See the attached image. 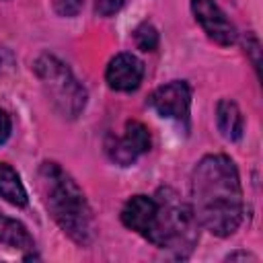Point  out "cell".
<instances>
[{"label": "cell", "instance_id": "1", "mask_svg": "<svg viewBox=\"0 0 263 263\" xmlns=\"http://www.w3.org/2000/svg\"><path fill=\"white\" fill-rule=\"evenodd\" d=\"M191 210L216 236H230L242 222V189L234 160L226 154L203 156L191 173Z\"/></svg>", "mask_w": 263, "mask_h": 263}, {"label": "cell", "instance_id": "2", "mask_svg": "<svg viewBox=\"0 0 263 263\" xmlns=\"http://www.w3.org/2000/svg\"><path fill=\"white\" fill-rule=\"evenodd\" d=\"M39 187L55 224L80 247L95 240V218L78 183L55 162L39 166Z\"/></svg>", "mask_w": 263, "mask_h": 263}, {"label": "cell", "instance_id": "3", "mask_svg": "<svg viewBox=\"0 0 263 263\" xmlns=\"http://www.w3.org/2000/svg\"><path fill=\"white\" fill-rule=\"evenodd\" d=\"M158 214H156V228L152 236V245L158 249L171 251L175 257H187L197 242V218L191 210V203L183 201L173 189L164 187L158 189L154 195Z\"/></svg>", "mask_w": 263, "mask_h": 263}, {"label": "cell", "instance_id": "4", "mask_svg": "<svg viewBox=\"0 0 263 263\" xmlns=\"http://www.w3.org/2000/svg\"><path fill=\"white\" fill-rule=\"evenodd\" d=\"M33 70L41 80L53 109L68 119L78 117L86 105V90L74 78L70 68L55 55L41 53L33 62Z\"/></svg>", "mask_w": 263, "mask_h": 263}, {"label": "cell", "instance_id": "5", "mask_svg": "<svg viewBox=\"0 0 263 263\" xmlns=\"http://www.w3.org/2000/svg\"><path fill=\"white\" fill-rule=\"evenodd\" d=\"M191 12L203 33L218 45H234L236 43V29L226 16V12L214 0H191Z\"/></svg>", "mask_w": 263, "mask_h": 263}, {"label": "cell", "instance_id": "6", "mask_svg": "<svg viewBox=\"0 0 263 263\" xmlns=\"http://www.w3.org/2000/svg\"><path fill=\"white\" fill-rule=\"evenodd\" d=\"M150 107L166 119L177 121H189V109H191V88L185 80H173L168 84L158 86L150 95Z\"/></svg>", "mask_w": 263, "mask_h": 263}, {"label": "cell", "instance_id": "7", "mask_svg": "<svg viewBox=\"0 0 263 263\" xmlns=\"http://www.w3.org/2000/svg\"><path fill=\"white\" fill-rule=\"evenodd\" d=\"M150 146H152V140H150L148 127L140 121H127L123 136L107 142V152L113 162L121 166H129L136 162L140 154L148 152Z\"/></svg>", "mask_w": 263, "mask_h": 263}, {"label": "cell", "instance_id": "8", "mask_svg": "<svg viewBox=\"0 0 263 263\" xmlns=\"http://www.w3.org/2000/svg\"><path fill=\"white\" fill-rule=\"evenodd\" d=\"M156 214H158V205L154 197L132 195L121 208V222L129 230L144 236L146 240H152L156 228Z\"/></svg>", "mask_w": 263, "mask_h": 263}, {"label": "cell", "instance_id": "9", "mask_svg": "<svg viewBox=\"0 0 263 263\" xmlns=\"http://www.w3.org/2000/svg\"><path fill=\"white\" fill-rule=\"evenodd\" d=\"M144 78V64L140 58H136L134 53H117L115 58H111V62L107 64L105 70V80L109 84V88L119 90V92H132L140 86Z\"/></svg>", "mask_w": 263, "mask_h": 263}, {"label": "cell", "instance_id": "10", "mask_svg": "<svg viewBox=\"0 0 263 263\" xmlns=\"http://www.w3.org/2000/svg\"><path fill=\"white\" fill-rule=\"evenodd\" d=\"M216 125L222 138L228 142H236L242 138L245 132V117L240 107L232 99H220L216 105Z\"/></svg>", "mask_w": 263, "mask_h": 263}, {"label": "cell", "instance_id": "11", "mask_svg": "<svg viewBox=\"0 0 263 263\" xmlns=\"http://www.w3.org/2000/svg\"><path fill=\"white\" fill-rule=\"evenodd\" d=\"M0 242L21 251L33 249V236L29 234L27 226L2 212H0Z\"/></svg>", "mask_w": 263, "mask_h": 263}, {"label": "cell", "instance_id": "12", "mask_svg": "<svg viewBox=\"0 0 263 263\" xmlns=\"http://www.w3.org/2000/svg\"><path fill=\"white\" fill-rule=\"evenodd\" d=\"M0 197L12 205H27V191L21 183V177L16 175V171L6 164V162H0Z\"/></svg>", "mask_w": 263, "mask_h": 263}, {"label": "cell", "instance_id": "13", "mask_svg": "<svg viewBox=\"0 0 263 263\" xmlns=\"http://www.w3.org/2000/svg\"><path fill=\"white\" fill-rule=\"evenodd\" d=\"M134 43L142 51H154L158 47V31L152 23H142L134 31Z\"/></svg>", "mask_w": 263, "mask_h": 263}, {"label": "cell", "instance_id": "14", "mask_svg": "<svg viewBox=\"0 0 263 263\" xmlns=\"http://www.w3.org/2000/svg\"><path fill=\"white\" fill-rule=\"evenodd\" d=\"M53 2V10L60 14V16H76L82 6H84V0H51Z\"/></svg>", "mask_w": 263, "mask_h": 263}, {"label": "cell", "instance_id": "15", "mask_svg": "<svg viewBox=\"0 0 263 263\" xmlns=\"http://www.w3.org/2000/svg\"><path fill=\"white\" fill-rule=\"evenodd\" d=\"M245 49H247V53L251 55L253 68H255V70H257V74H259V68H261V43H259L257 35L247 33V39H245Z\"/></svg>", "mask_w": 263, "mask_h": 263}, {"label": "cell", "instance_id": "16", "mask_svg": "<svg viewBox=\"0 0 263 263\" xmlns=\"http://www.w3.org/2000/svg\"><path fill=\"white\" fill-rule=\"evenodd\" d=\"M123 4H125V0H97L95 12H97L99 16H111V14H115Z\"/></svg>", "mask_w": 263, "mask_h": 263}, {"label": "cell", "instance_id": "17", "mask_svg": "<svg viewBox=\"0 0 263 263\" xmlns=\"http://www.w3.org/2000/svg\"><path fill=\"white\" fill-rule=\"evenodd\" d=\"M8 134H10V117L6 111L0 109V144L8 138Z\"/></svg>", "mask_w": 263, "mask_h": 263}]
</instances>
